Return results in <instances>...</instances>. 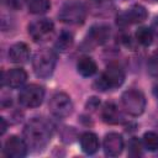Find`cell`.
<instances>
[{"instance_id":"e0dca14e","label":"cell","mask_w":158,"mask_h":158,"mask_svg":"<svg viewBox=\"0 0 158 158\" xmlns=\"http://www.w3.org/2000/svg\"><path fill=\"white\" fill-rule=\"evenodd\" d=\"M79 142H80V147H81V151L85 153V154H95L98 151H99V146H100V142H99V138L98 136L94 133V132H84L80 138H79Z\"/></svg>"},{"instance_id":"6da1fadb","label":"cell","mask_w":158,"mask_h":158,"mask_svg":"<svg viewBox=\"0 0 158 158\" xmlns=\"http://www.w3.org/2000/svg\"><path fill=\"white\" fill-rule=\"evenodd\" d=\"M53 136V126L44 117L31 118L22 130V137L32 151H42Z\"/></svg>"},{"instance_id":"cb8c5ba5","label":"cell","mask_w":158,"mask_h":158,"mask_svg":"<svg viewBox=\"0 0 158 158\" xmlns=\"http://www.w3.org/2000/svg\"><path fill=\"white\" fill-rule=\"evenodd\" d=\"M99 106H100V100H99L98 98H95V96L90 98V99L86 101V105H85L86 110H90V111H95Z\"/></svg>"},{"instance_id":"8992f818","label":"cell","mask_w":158,"mask_h":158,"mask_svg":"<svg viewBox=\"0 0 158 158\" xmlns=\"http://www.w3.org/2000/svg\"><path fill=\"white\" fill-rule=\"evenodd\" d=\"M19 104L27 109L38 107L44 99V89L38 84H28L22 86L19 93Z\"/></svg>"},{"instance_id":"5bb4252c","label":"cell","mask_w":158,"mask_h":158,"mask_svg":"<svg viewBox=\"0 0 158 158\" xmlns=\"http://www.w3.org/2000/svg\"><path fill=\"white\" fill-rule=\"evenodd\" d=\"M30 47L23 42L14 43L7 52L9 60L15 64H25L30 59Z\"/></svg>"},{"instance_id":"9a60e30c","label":"cell","mask_w":158,"mask_h":158,"mask_svg":"<svg viewBox=\"0 0 158 158\" xmlns=\"http://www.w3.org/2000/svg\"><path fill=\"white\" fill-rule=\"evenodd\" d=\"M85 6L94 16H109L114 11L112 0H86Z\"/></svg>"},{"instance_id":"7c38bea8","label":"cell","mask_w":158,"mask_h":158,"mask_svg":"<svg viewBox=\"0 0 158 158\" xmlns=\"http://www.w3.org/2000/svg\"><path fill=\"white\" fill-rule=\"evenodd\" d=\"M111 36V30L107 25L105 23H96L94 26L90 27L89 32H88V37H86V42L91 46H102L105 44Z\"/></svg>"},{"instance_id":"2e32d148","label":"cell","mask_w":158,"mask_h":158,"mask_svg":"<svg viewBox=\"0 0 158 158\" xmlns=\"http://www.w3.org/2000/svg\"><path fill=\"white\" fill-rule=\"evenodd\" d=\"M101 117H102V121L109 125H117L123 121L121 111L114 102L104 104V106L101 109Z\"/></svg>"},{"instance_id":"9c48e42d","label":"cell","mask_w":158,"mask_h":158,"mask_svg":"<svg viewBox=\"0 0 158 158\" xmlns=\"http://www.w3.org/2000/svg\"><path fill=\"white\" fill-rule=\"evenodd\" d=\"M28 146L26 141L19 136H10L4 143V156L7 158H23L28 153Z\"/></svg>"},{"instance_id":"7402d4cb","label":"cell","mask_w":158,"mask_h":158,"mask_svg":"<svg viewBox=\"0 0 158 158\" xmlns=\"http://www.w3.org/2000/svg\"><path fill=\"white\" fill-rule=\"evenodd\" d=\"M142 142L146 149L154 152L158 151V133L154 131H148L143 135L142 137Z\"/></svg>"},{"instance_id":"ffe728a7","label":"cell","mask_w":158,"mask_h":158,"mask_svg":"<svg viewBox=\"0 0 158 158\" xmlns=\"http://www.w3.org/2000/svg\"><path fill=\"white\" fill-rule=\"evenodd\" d=\"M25 2L28 11L33 15H43L51 9L49 0H25Z\"/></svg>"},{"instance_id":"484cf974","label":"cell","mask_w":158,"mask_h":158,"mask_svg":"<svg viewBox=\"0 0 158 158\" xmlns=\"http://www.w3.org/2000/svg\"><path fill=\"white\" fill-rule=\"evenodd\" d=\"M6 5L12 10H20L23 5V0H6Z\"/></svg>"},{"instance_id":"4fadbf2b","label":"cell","mask_w":158,"mask_h":158,"mask_svg":"<svg viewBox=\"0 0 158 158\" xmlns=\"http://www.w3.org/2000/svg\"><path fill=\"white\" fill-rule=\"evenodd\" d=\"M27 80V73L22 68H12L2 73L1 85H6L11 89H19L25 85Z\"/></svg>"},{"instance_id":"d6986e66","label":"cell","mask_w":158,"mask_h":158,"mask_svg":"<svg viewBox=\"0 0 158 158\" xmlns=\"http://www.w3.org/2000/svg\"><path fill=\"white\" fill-rule=\"evenodd\" d=\"M73 43H74L73 33L69 32V31H67V30H64V31H62V32L59 33V36L57 37V40H56V42H54V48H56V51L63 53V52L69 51V49L72 48Z\"/></svg>"},{"instance_id":"ac0fdd59","label":"cell","mask_w":158,"mask_h":158,"mask_svg":"<svg viewBox=\"0 0 158 158\" xmlns=\"http://www.w3.org/2000/svg\"><path fill=\"white\" fill-rule=\"evenodd\" d=\"M77 70L81 77L89 78V77H93L98 72V65L91 57L83 56L79 58V60L77 63Z\"/></svg>"},{"instance_id":"277c9868","label":"cell","mask_w":158,"mask_h":158,"mask_svg":"<svg viewBox=\"0 0 158 158\" xmlns=\"http://www.w3.org/2000/svg\"><path fill=\"white\" fill-rule=\"evenodd\" d=\"M86 11V6L80 0H67L58 12V19L63 23L81 25L85 21Z\"/></svg>"},{"instance_id":"4316f807","label":"cell","mask_w":158,"mask_h":158,"mask_svg":"<svg viewBox=\"0 0 158 158\" xmlns=\"http://www.w3.org/2000/svg\"><path fill=\"white\" fill-rule=\"evenodd\" d=\"M0 123H1V130H0V135H4L5 133V131H6V128H7V123H6V121H5V118L4 117H0Z\"/></svg>"},{"instance_id":"52a82bcc","label":"cell","mask_w":158,"mask_h":158,"mask_svg":"<svg viewBox=\"0 0 158 158\" xmlns=\"http://www.w3.org/2000/svg\"><path fill=\"white\" fill-rule=\"evenodd\" d=\"M48 106H49L51 114L57 118L68 117L69 115H72L73 109H74L70 96L62 91H58L52 95Z\"/></svg>"},{"instance_id":"83f0119b","label":"cell","mask_w":158,"mask_h":158,"mask_svg":"<svg viewBox=\"0 0 158 158\" xmlns=\"http://www.w3.org/2000/svg\"><path fill=\"white\" fill-rule=\"evenodd\" d=\"M151 28H152L153 33L158 36V16H157V17L153 20V22H152V27H151Z\"/></svg>"},{"instance_id":"3957f363","label":"cell","mask_w":158,"mask_h":158,"mask_svg":"<svg viewBox=\"0 0 158 158\" xmlns=\"http://www.w3.org/2000/svg\"><path fill=\"white\" fill-rule=\"evenodd\" d=\"M125 81V73L122 68L115 63L109 64L106 69L101 73L99 79L95 80L94 86L96 90L106 91L120 88Z\"/></svg>"},{"instance_id":"8fae6325","label":"cell","mask_w":158,"mask_h":158,"mask_svg":"<svg viewBox=\"0 0 158 158\" xmlns=\"http://www.w3.org/2000/svg\"><path fill=\"white\" fill-rule=\"evenodd\" d=\"M125 147L123 137L117 132H110L105 135L102 141V148L104 153L107 157H116L122 153Z\"/></svg>"},{"instance_id":"f546056e","label":"cell","mask_w":158,"mask_h":158,"mask_svg":"<svg viewBox=\"0 0 158 158\" xmlns=\"http://www.w3.org/2000/svg\"><path fill=\"white\" fill-rule=\"evenodd\" d=\"M156 1H158V0H156Z\"/></svg>"},{"instance_id":"603a6c76","label":"cell","mask_w":158,"mask_h":158,"mask_svg":"<svg viewBox=\"0 0 158 158\" xmlns=\"http://www.w3.org/2000/svg\"><path fill=\"white\" fill-rule=\"evenodd\" d=\"M143 142H141L137 137H132L128 141V156L131 157H139L143 154Z\"/></svg>"},{"instance_id":"ba28073f","label":"cell","mask_w":158,"mask_h":158,"mask_svg":"<svg viewBox=\"0 0 158 158\" xmlns=\"http://www.w3.org/2000/svg\"><path fill=\"white\" fill-rule=\"evenodd\" d=\"M27 32L35 42H37V43L44 42L53 35L54 23L51 19H46V17L38 19V20L30 22V25L27 27Z\"/></svg>"},{"instance_id":"30bf717a","label":"cell","mask_w":158,"mask_h":158,"mask_svg":"<svg viewBox=\"0 0 158 158\" xmlns=\"http://www.w3.org/2000/svg\"><path fill=\"white\" fill-rule=\"evenodd\" d=\"M147 16H148V12L146 7L139 4H135L117 17V25L127 26L133 23H141L147 19Z\"/></svg>"},{"instance_id":"7a4b0ae2","label":"cell","mask_w":158,"mask_h":158,"mask_svg":"<svg viewBox=\"0 0 158 158\" xmlns=\"http://www.w3.org/2000/svg\"><path fill=\"white\" fill-rule=\"evenodd\" d=\"M57 65V54L53 49L43 48L36 52L32 58V68L36 77L41 79L49 78Z\"/></svg>"},{"instance_id":"f1b7e54d","label":"cell","mask_w":158,"mask_h":158,"mask_svg":"<svg viewBox=\"0 0 158 158\" xmlns=\"http://www.w3.org/2000/svg\"><path fill=\"white\" fill-rule=\"evenodd\" d=\"M153 95L156 96V98H158V81H156V84L153 85Z\"/></svg>"},{"instance_id":"d4e9b609","label":"cell","mask_w":158,"mask_h":158,"mask_svg":"<svg viewBox=\"0 0 158 158\" xmlns=\"http://www.w3.org/2000/svg\"><path fill=\"white\" fill-rule=\"evenodd\" d=\"M149 72L153 75L158 77V54L151 59V62H149Z\"/></svg>"},{"instance_id":"44dd1931","label":"cell","mask_w":158,"mask_h":158,"mask_svg":"<svg viewBox=\"0 0 158 158\" xmlns=\"http://www.w3.org/2000/svg\"><path fill=\"white\" fill-rule=\"evenodd\" d=\"M135 37H136V41L143 46V47H148L152 44L153 42V31L152 28L149 27H146V26H141L137 28L136 33H135Z\"/></svg>"},{"instance_id":"5b68a950","label":"cell","mask_w":158,"mask_h":158,"mask_svg":"<svg viewBox=\"0 0 158 158\" xmlns=\"http://www.w3.org/2000/svg\"><path fill=\"white\" fill-rule=\"evenodd\" d=\"M121 104L126 114L131 116H141L146 109V96L138 89H128L121 95Z\"/></svg>"}]
</instances>
